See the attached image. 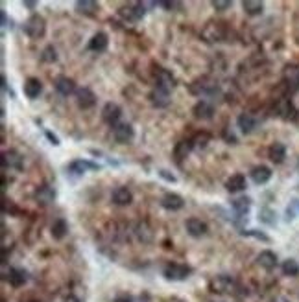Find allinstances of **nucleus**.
<instances>
[{"label": "nucleus", "mask_w": 299, "mask_h": 302, "mask_svg": "<svg viewBox=\"0 0 299 302\" xmlns=\"http://www.w3.org/2000/svg\"><path fill=\"white\" fill-rule=\"evenodd\" d=\"M242 234H244V236H255V238H259V240H262V242H270V238H268V236L259 234L257 230H244Z\"/></svg>", "instance_id": "40"}, {"label": "nucleus", "mask_w": 299, "mask_h": 302, "mask_svg": "<svg viewBox=\"0 0 299 302\" xmlns=\"http://www.w3.org/2000/svg\"><path fill=\"white\" fill-rule=\"evenodd\" d=\"M283 83L288 92L299 91V65H286L283 72Z\"/></svg>", "instance_id": "4"}, {"label": "nucleus", "mask_w": 299, "mask_h": 302, "mask_svg": "<svg viewBox=\"0 0 299 302\" xmlns=\"http://www.w3.org/2000/svg\"><path fill=\"white\" fill-rule=\"evenodd\" d=\"M120 116H122V109H120V105L113 103V101L106 103L104 109H102V118H104V122H108L109 126H113V127H115L116 124H120L118 122Z\"/></svg>", "instance_id": "10"}, {"label": "nucleus", "mask_w": 299, "mask_h": 302, "mask_svg": "<svg viewBox=\"0 0 299 302\" xmlns=\"http://www.w3.org/2000/svg\"><path fill=\"white\" fill-rule=\"evenodd\" d=\"M225 35H227V28L223 23H209L201 31V37L205 39V43H220L225 39Z\"/></svg>", "instance_id": "2"}, {"label": "nucleus", "mask_w": 299, "mask_h": 302, "mask_svg": "<svg viewBox=\"0 0 299 302\" xmlns=\"http://www.w3.org/2000/svg\"><path fill=\"white\" fill-rule=\"evenodd\" d=\"M283 273L286 277H298L299 275V264L296 260H284L283 262Z\"/></svg>", "instance_id": "37"}, {"label": "nucleus", "mask_w": 299, "mask_h": 302, "mask_svg": "<svg viewBox=\"0 0 299 302\" xmlns=\"http://www.w3.org/2000/svg\"><path fill=\"white\" fill-rule=\"evenodd\" d=\"M275 113H277V116H281V118L286 122L298 120V109L294 107V103H292L288 98H283V100L277 101Z\"/></svg>", "instance_id": "6"}, {"label": "nucleus", "mask_w": 299, "mask_h": 302, "mask_svg": "<svg viewBox=\"0 0 299 302\" xmlns=\"http://www.w3.org/2000/svg\"><path fill=\"white\" fill-rule=\"evenodd\" d=\"M209 140H211V136H209L207 133H198L190 142H192V148H194V150H205Z\"/></svg>", "instance_id": "36"}, {"label": "nucleus", "mask_w": 299, "mask_h": 302, "mask_svg": "<svg viewBox=\"0 0 299 302\" xmlns=\"http://www.w3.org/2000/svg\"><path fill=\"white\" fill-rule=\"evenodd\" d=\"M24 31H26V35L33 41H37V39H43L46 33V21L45 17L37 15V13H33V15L24 23Z\"/></svg>", "instance_id": "1"}, {"label": "nucleus", "mask_w": 299, "mask_h": 302, "mask_svg": "<svg viewBox=\"0 0 299 302\" xmlns=\"http://www.w3.org/2000/svg\"><path fill=\"white\" fill-rule=\"evenodd\" d=\"M238 129L244 133V135H249V133H253L255 127H257V118H255L251 113H242L238 116Z\"/></svg>", "instance_id": "21"}, {"label": "nucleus", "mask_w": 299, "mask_h": 302, "mask_svg": "<svg viewBox=\"0 0 299 302\" xmlns=\"http://www.w3.org/2000/svg\"><path fill=\"white\" fill-rule=\"evenodd\" d=\"M231 6H233V2H229V0H215V2H213V8H215L216 11H227Z\"/></svg>", "instance_id": "39"}, {"label": "nucleus", "mask_w": 299, "mask_h": 302, "mask_svg": "<svg viewBox=\"0 0 299 302\" xmlns=\"http://www.w3.org/2000/svg\"><path fill=\"white\" fill-rule=\"evenodd\" d=\"M33 197H35V201H37L39 204L46 206V204H50L55 199V190L52 188V186H48V184H43V186H39V188L35 190Z\"/></svg>", "instance_id": "17"}, {"label": "nucleus", "mask_w": 299, "mask_h": 302, "mask_svg": "<svg viewBox=\"0 0 299 302\" xmlns=\"http://www.w3.org/2000/svg\"><path fill=\"white\" fill-rule=\"evenodd\" d=\"M113 136H115L116 142L128 144L133 140L135 131H133V127H131L130 124H116L115 127H113Z\"/></svg>", "instance_id": "14"}, {"label": "nucleus", "mask_w": 299, "mask_h": 302, "mask_svg": "<svg viewBox=\"0 0 299 302\" xmlns=\"http://www.w3.org/2000/svg\"><path fill=\"white\" fill-rule=\"evenodd\" d=\"M150 101H152V105L157 107V109L166 107L170 103V91L161 89V87H155L154 91L150 92Z\"/></svg>", "instance_id": "16"}, {"label": "nucleus", "mask_w": 299, "mask_h": 302, "mask_svg": "<svg viewBox=\"0 0 299 302\" xmlns=\"http://www.w3.org/2000/svg\"><path fill=\"white\" fill-rule=\"evenodd\" d=\"M120 15H122L126 21H131V23L140 21V19L146 15V6L144 4H140V2H131L128 6L120 8Z\"/></svg>", "instance_id": "5"}, {"label": "nucleus", "mask_w": 299, "mask_h": 302, "mask_svg": "<svg viewBox=\"0 0 299 302\" xmlns=\"http://www.w3.org/2000/svg\"><path fill=\"white\" fill-rule=\"evenodd\" d=\"M43 92V83L39 81L37 77H28L26 83H24V94L30 100L39 98V94Z\"/></svg>", "instance_id": "24"}, {"label": "nucleus", "mask_w": 299, "mask_h": 302, "mask_svg": "<svg viewBox=\"0 0 299 302\" xmlns=\"http://www.w3.org/2000/svg\"><path fill=\"white\" fill-rule=\"evenodd\" d=\"M273 302H288V301H286V299H283V297H279V299H275Z\"/></svg>", "instance_id": "45"}, {"label": "nucleus", "mask_w": 299, "mask_h": 302, "mask_svg": "<svg viewBox=\"0 0 299 302\" xmlns=\"http://www.w3.org/2000/svg\"><path fill=\"white\" fill-rule=\"evenodd\" d=\"M245 186H247V182H245V177L242 174L231 175L229 179L225 181V188H227V192H231V194H238V192L245 190Z\"/></svg>", "instance_id": "23"}, {"label": "nucleus", "mask_w": 299, "mask_h": 302, "mask_svg": "<svg viewBox=\"0 0 299 302\" xmlns=\"http://www.w3.org/2000/svg\"><path fill=\"white\" fill-rule=\"evenodd\" d=\"M159 6H163L164 9H176V8H181V4L179 2H159Z\"/></svg>", "instance_id": "41"}, {"label": "nucleus", "mask_w": 299, "mask_h": 302, "mask_svg": "<svg viewBox=\"0 0 299 302\" xmlns=\"http://www.w3.org/2000/svg\"><path fill=\"white\" fill-rule=\"evenodd\" d=\"M192 113H194V116H196L198 120H211L213 114H215V107L211 105L209 101H205V100H201V101H198V103L194 105Z\"/></svg>", "instance_id": "20"}, {"label": "nucleus", "mask_w": 299, "mask_h": 302, "mask_svg": "<svg viewBox=\"0 0 299 302\" xmlns=\"http://www.w3.org/2000/svg\"><path fill=\"white\" fill-rule=\"evenodd\" d=\"M249 206H251V199H249V197H238V199L233 201V208H235V212L240 214V216L247 214V212H249Z\"/></svg>", "instance_id": "35"}, {"label": "nucleus", "mask_w": 299, "mask_h": 302, "mask_svg": "<svg viewBox=\"0 0 299 302\" xmlns=\"http://www.w3.org/2000/svg\"><path fill=\"white\" fill-rule=\"evenodd\" d=\"M209 289L216 295L231 293V291L235 289V278H233V277H227V275L215 277V278L209 282Z\"/></svg>", "instance_id": "3"}, {"label": "nucleus", "mask_w": 299, "mask_h": 302, "mask_svg": "<svg viewBox=\"0 0 299 302\" xmlns=\"http://www.w3.org/2000/svg\"><path fill=\"white\" fill-rule=\"evenodd\" d=\"M76 101H78V107L80 109H91V107L96 105V94L89 89V87H82V89H78L76 91Z\"/></svg>", "instance_id": "9"}, {"label": "nucleus", "mask_w": 299, "mask_h": 302, "mask_svg": "<svg viewBox=\"0 0 299 302\" xmlns=\"http://www.w3.org/2000/svg\"><path fill=\"white\" fill-rule=\"evenodd\" d=\"M50 232H52V238L54 240H63L65 236L69 234V225H67V221L63 218L55 219L52 226H50Z\"/></svg>", "instance_id": "30"}, {"label": "nucleus", "mask_w": 299, "mask_h": 302, "mask_svg": "<svg viewBox=\"0 0 299 302\" xmlns=\"http://www.w3.org/2000/svg\"><path fill=\"white\" fill-rule=\"evenodd\" d=\"M268 157L272 162H275V164H281L284 159H286V148H284L281 142H275L270 146L268 150Z\"/></svg>", "instance_id": "27"}, {"label": "nucleus", "mask_w": 299, "mask_h": 302, "mask_svg": "<svg viewBox=\"0 0 299 302\" xmlns=\"http://www.w3.org/2000/svg\"><path fill=\"white\" fill-rule=\"evenodd\" d=\"M26 280H28V273L24 271V269H19V267H15V269H9L8 282L13 287L24 286V284H26Z\"/></svg>", "instance_id": "28"}, {"label": "nucleus", "mask_w": 299, "mask_h": 302, "mask_svg": "<svg viewBox=\"0 0 299 302\" xmlns=\"http://www.w3.org/2000/svg\"><path fill=\"white\" fill-rule=\"evenodd\" d=\"M190 150H192L190 140H181V142H177L176 148H174V157H176L177 162H183V160L189 157Z\"/></svg>", "instance_id": "32"}, {"label": "nucleus", "mask_w": 299, "mask_h": 302, "mask_svg": "<svg viewBox=\"0 0 299 302\" xmlns=\"http://www.w3.org/2000/svg\"><path fill=\"white\" fill-rule=\"evenodd\" d=\"M135 234H137V238L142 243H148V242H152V240H154V232H152L150 225L144 223V221L137 225V228H135Z\"/></svg>", "instance_id": "34"}, {"label": "nucleus", "mask_w": 299, "mask_h": 302, "mask_svg": "<svg viewBox=\"0 0 299 302\" xmlns=\"http://www.w3.org/2000/svg\"><path fill=\"white\" fill-rule=\"evenodd\" d=\"M109 46V37L108 33H104V31H98V33H94L92 39L89 41V50L91 52H106Z\"/></svg>", "instance_id": "19"}, {"label": "nucleus", "mask_w": 299, "mask_h": 302, "mask_svg": "<svg viewBox=\"0 0 299 302\" xmlns=\"http://www.w3.org/2000/svg\"><path fill=\"white\" fill-rule=\"evenodd\" d=\"M41 59L45 61V63H55L57 61V53H55V48L52 45L46 46L43 53H41Z\"/></svg>", "instance_id": "38"}, {"label": "nucleus", "mask_w": 299, "mask_h": 302, "mask_svg": "<svg viewBox=\"0 0 299 302\" xmlns=\"http://www.w3.org/2000/svg\"><path fill=\"white\" fill-rule=\"evenodd\" d=\"M63 302H80V299H78V297H74V295H69V297H67V299H65Z\"/></svg>", "instance_id": "43"}, {"label": "nucleus", "mask_w": 299, "mask_h": 302, "mask_svg": "<svg viewBox=\"0 0 299 302\" xmlns=\"http://www.w3.org/2000/svg\"><path fill=\"white\" fill-rule=\"evenodd\" d=\"M185 228H187V232H189L192 238H201V236H205L209 232L207 223H205V221H201V219H198V218L187 219Z\"/></svg>", "instance_id": "12"}, {"label": "nucleus", "mask_w": 299, "mask_h": 302, "mask_svg": "<svg viewBox=\"0 0 299 302\" xmlns=\"http://www.w3.org/2000/svg\"><path fill=\"white\" fill-rule=\"evenodd\" d=\"M257 264L261 265V267H264V269L272 271V269H273V267L277 265L275 252H272V251H262L261 254L257 256Z\"/></svg>", "instance_id": "29"}, {"label": "nucleus", "mask_w": 299, "mask_h": 302, "mask_svg": "<svg viewBox=\"0 0 299 302\" xmlns=\"http://www.w3.org/2000/svg\"><path fill=\"white\" fill-rule=\"evenodd\" d=\"M155 81H157L155 87H161V89H166V91H172V89L176 87L174 76L170 74L168 70H164V68H159V70L155 72Z\"/></svg>", "instance_id": "18"}, {"label": "nucleus", "mask_w": 299, "mask_h": 302, "mask_svg": "<svg viewBox=\"0 0 299 302\" xmlns=\"http://www.w3.org/2000/svg\"><path fill=\"white\" fill-rule=\"evenodd\" d=\"M192 273V269L185 264H168L164 267L163 275L168 280H187L189 275Z\"/></svg>", "instance_id": "7"}, {"label": "nucleus", "mask_w": 299, "mask_h": 302, "mask_svg": "<svg viewBox=\"0 0 299 302\" xmlns=\"http://www.w3.org/2000/svg\"><path fill=\"white\" fill-rule=\"evenodd\" d=\"M111 199H113V203H115L116 206H128V204H131V201H133V194H131L130 188L120 186V188H116L115 192H113Z\"/></svg>", "instance_id": "22"}, {"label": "nucleus", "mask_w": 299, "mask_h": 302, "mask_svg": "<svg viewBox=\"0 0 299 302\" xmlns=\"http://www.w3.org/2000/svg\"><path fill=\"white\" fill-rule=\"evenodd\" d=\"M251 179H253L255 184H264V182H268L272 179V170L268 166H264V164H259V166H255L251 170Z\"/></svg>", "instance_id": "25"}, {"label": "nucleus", "mask_w": 299, "mask_h": 302, "mask_svg": "<svg viewBox=\"0 0 299 302\" xmlns=\"http://www.w3.org/2000/svg\"><path fill=\"white\" fill-rule=\"evenodd\" d=\"M183 197L177 196V194H174V192H168V194H164V196L161 197V206L163 208H166V210H181L183 208Z\"/></svg>", "instance_id": "15"}, {"label": "nucleus", "mask_w": 299, "mask_h": 302, "mask_svg": "<svg viewBox=\"0 0 299 302\" xmlns=\"http://www.w3.org/2000/svg\"><path fill=\"white\" fill-rule=\"evenodd\" d=\"M87 170H98V166L92 164V162H87V160H74V162H70L69 164V172L74 175H82V174H85Z\"/></svg>", "instance_id": "33"}, {"label": "nucleus", "mask_w": 299, "mask_h": 302, "mask_svg": "<svg viewBox=\"0 0 299 302\" xmlns=\"http://www.w3.org/2000/svg\"><path fill=\"white\" fill-rule=\"evenodd\" d=\"M98 9H100V4L94 2V0H80V2H76V11L80 15L92 17Z\"/></svg>", "instance_id": "26"}, {"label": "nucleus", "mask_w": 299, "mask_h": 302, "mask_svg": "<svg viewBox=\"0 0 299 302\" xmlns=\"http://www.w3.org/2000/svg\"><path fill=\"white\" fill-rule=\"evenodd\" d=\"M242 9L245 11V15L259 17L264 11V4L259 2V0H244L242 2Z\"/></svg>", "instance_id": "31"}, {"label": "nucleus", "mask_w": 299, "mask_h": 302, "mask_svg": "<svg viewBox=\"0 0 299 302\" xmlns=\"http://www.w3.org/2000/svg\"><path fill=\"white\" fill-rule=\"evenodd\" d=\"M24 6H28V8H35V2H24Z\"/></svg>", "instance_id": "44"}, {"label": "nucleus", "mask_w": 299, "mask_h": 302, "mask_svg": "<svg viewBox=\"0 0 299 302\" xmlns=\"http://www.w3.org/2000/svg\"><path fill=\"white\" fill-rule=\"evenodd\" d=\"M54 89L61 96H70V94H74L78 91L74 79H70L69 76H57L54 79Z\"/></svg>", "instance_id": "11"}, {"label": "nucleus", "mask_w": 299, "mask_h": 302, "mask_svg": "<svg viewBox=\"0 0 299 302\" xmlns=\"http://www.w3.org/2000/svg\"><path fill=\"white\" fill-rule=\"evenodd\" d=\"M2 166L6 170H23V157L15 150H9L2 153Z\"/></svg>", "instance_id": "13"}, {"label": "nucleus", "mask_w": 299, "mask_h": 302, "mask_svg": "<svg viewBox=\"0 0 299 302\" xmlns=\"http://www.w3.org/2000/svg\"><path fill=\"white\" fill-rule=\"evenodd\" d=\"M159 174H161V177H164V179H166V181H172V182H176V177H174V175H168V172H164V170H161V172H159Z\"/></svg>", "instance_id": "42"}, {"label": "nucleus", "mask_w": 299, "mask_h": 302, "mask_svg": "<svg viewBox=\"0 0 299 302\" xmlns=\"http://www.w3.org/2000/svg\"><path fill=\"white\" fill-rule=\"evenodd\" d=\"M192 94H198V96H205V94H215L218 91V85L209 79V77H199L198 81H194L190 85Z\"/></svg>", "instance_id": "8"}]
</instances>
